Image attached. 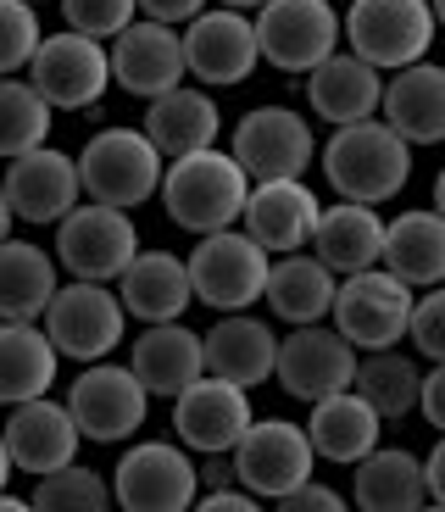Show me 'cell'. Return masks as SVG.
I'll list each match as a JSON object with an SVG mask.
<instances>
[{"instance_id": "obj_35", "label": "cell", "mask_w": 445, "mask_h": 512, "mask_svg": "<svg viewBox=\"0 0 445 512\" xmlns=\"http://www.w3.org/2000/svg\"><path fill=\"white\" fill-rule=\"evenodd\" d=\"M368 396V407L379 412L384 423H401L407 412H418V396H423V373L407 351H368L356 362V384Z\"/></svg>"}, {"instance_id": "obj_8", "label": "cell", "mask_w": 445, "mask_h": 512, "mask_svg": "<svg viewBox=\"0 0 445 512\" xmlns=\"http://www.w3.org/2000/svg\"><path fill=\"white\" fill-rule=\"evenodd\" d=\"M412 307H418V295H412L407 279H395L390 268H368V273L340 279L334 329H340L362 357H368V351H395L412 329Z\"/></svg>"}, {"instance_id": "obj_6", "label": "cell", "mask_w": 445, "mask_h": 512, "mask_svg": "<svg viewBox=\"0 0 445 512\" xmlns=\"http://www.w3.org/2000/svg\"><path fill=\"white\" fill-rule=\"evenodd\" d=\"M345 39V12H334V0H267L256 12V45L262 62L279 73H318L329 56H340Z\"/></svg>"}, {"instance_id": "obj_12", "label": "cell", "mask_w": 445, "mask_h": 512, "mask_svg": "<svg viewBox=\"0 0 445 512\" xmlns=\"http://www.w3.org/2000/svg\"><path fill=\"white\" fill-rule=\"evenodd\" d=\"M229 151L240 156L251 184L306 179V167L318 156V134H312V117L295 112V106H251V112L234 123Z\"/></svg>"}, {"instance_id": "obj_10", "label": "cell", "mask_w": 445, "mask_h": 512, "mask_svg": "<svg viewBox=\"0 0 445 512\" xmlns=\"http://www.w3.org/2000/svg\"><path fill=\"white\" fill-rule=\"evenodd\" d=\"M28 84H34L56 112H89L101 106L106 90H112V45L89 34H45L39 39L34 62H28Z\"/></svg>"}, {"instance_id": "obj_19", "label": "cell", "mask_w": 445, "mask_h": 512, "mask_svg": "<svg viewBox=\"0 0 445 512\" xmlns=\"http://www.w3.org/2000/svg\"><path fill=\"white\" fill-rule=\"evenodd\" d=\"M0 435H6V451H12L17 474H28V479L73 468L78 446H84V429H78L73 407H67V401H51V396L12 407V418H6Z\"/></svg>"}, {"instance_id": "obj_44", "label": "cell", "mask_w": 445, "mask_h": 512, "mask_svg": "<svg viewBox=\"0 0 445 512\" xmlns=\"http://www.w3.org/2000/svg\"><path fill=\"white\" fill-rule=\"evenodd\" d=\"M418 412L429 418V429H440V435H445V362H434V368L423 373V396H418Z\"/></svg>"}, {"instance_id": "obj_15", "label": "cell", "mask_w": 445, "mask_h": 512, "mask_svg": "<svg viewBox=\"0 0 445 512\" xmlns=\"http://www.w3.org/2000/svg\"><path fill=\"white\" fill-rule=\"evenodd\" d=\"M251 423H256L251 390L217 379V373L195 379L190 390L173 401V435H178V446H190L195 457H234L240 440L251 435Z\"/></svg>"}, {"instance_id": "obj_13", "label": "cell", "mask_w": 445, "mask_h": 512, "mask_svg": "<svg viewBox=\"0 0 445 512\" xmlns=\"http://www.w3.org/2000/svg\"><path fill=\"white\" fill-rule=\"evenodd\" d=\"M312 462H318V451H312L306 423L256 418L251 435L234 451V485L251 490L256 501H284L290 490L312 485Z\"/></svg>"}, {"instance_id": "obj_39", "label": "cell", "mask_w": 445, "mask_h": 512, "mask_svg": "<svg viewBox=\"0 0 445 512\" xmlns=\"http://www.w3.org/2000/svg\"><path fill=\"white\" fill-rule=\"evenodd\" d=\"M62 23L73 34H89V39H117L123 28L140 23V0H62Z\"/></svg>"}, {"instance_id": "obj_30", "label": "cell", "mask_w": 445, "mask_h": 512, "mask_svg": "<svg viewBox=\"0 0 445 512\" xmlns=\"http://www.w3.org/2000/svg\"><path fill=\"white\" fill-rule=\"evenodd\" d=\"M334 295H340V273L323 268L312 251H290L273 262L267 273V312L290 329H306V323H323L334 318Z\"/></svg>"}, {"instance_id": "obj_36", "label": "cell", "mask_w": 445, "mask_h": 512, "mask_svg": "<svg viewBox=\"0 0 445 512\" xmlns=\"http://www.w3.org/2000/svg\"><path fill=\"white\" fill-rule=\"evenodd\" d=\"M51 117L56 106L28 84V78H0V162H17V156L51 145Z\"/></svg>"}, {"instance_id": "obj_24", "label": "cell", "mask_w": 445, "mask_h": 512, "mask_svg": "<svg viewBox=\"0 0 445 512\" xmlns=\"http://www.w3.org/2000/svg\"><path fill=\"white\" fill-rule=\"evenodd\" d=\"M306 435H312V451H318V462H334V468H356V462H368L373 451L384 446V418L368 407V396H362V390H340V396L312 401Z\"/></svg>"}, {"instance_id": "obj_37", "label": "cell", "mask_w": 445, "mask_h": 512, "mask_svg": "<svg viewBox=\"0 0 445 512\" xmlns=\"http://www.w3.org/2000/svg\"><path fill=\"white\" fill-rule=\"evenodd\" d=\"M34 501L39 512H112V479L95 474V468H62V474H45L34 479Z\"/></svg>"}, {"instance_id": "obj_33", "label": "cell", "mask_w": 445, "mask_h": 512, "mask_svg": "<svg viewBox=\"0 0 445 512\" xmlns=\"http://www.w3.org/2000/svg\"><path fill=\"white\" fill-rule=\"evenodd\" d=\"M351 501L356 512H418L429 501L423 457H412L407 446H379L368 462H356Z\"/></svg>"}, {"instance_id": "obj_49", "label": "cell", "mask_w": 445, "mask_h": 512, "mask_svg": "<svg viewBox=\"0 0 445 512\" xmlns=\"http://www.w3.org/2000/svg\"><path fill=\"white\" fill-rule=\"evenodd\" d=\"M212 6H229V12H262V6H267V0H212Z\"/></svg>"}, {"instance_id": "obj_41", "label": "cell", "mask_w": 445, "mask_h": 512, "mask_svg": "<svg viewBox=\"0 0 445 512\" xmlns=\"http://www.w3.org/2000/svg\"><path fill=\"white\" fill-rule=\"evenodd\" d=\"M273 512H351V501L340 496L334 485H301V490H290L284 501H273Z\"/></svg>"}, {"instance_id": "obj_1", "label": "cell", "mask_w": 445, "mask_h": 512, "mask_svg": "<svg viewBox=\"0 0 445 512\" xmlns=\"http://www.w3.org/2000/svg\"><path fill=\"white\" fill-rule=\"evenodd\" d=\"M245 201H251V173H245L240 156L223 151V145L167 162L162 212L178 229H190L195 240H201V234L234 229V223L245 218Z\"/></svg>"}, {"instance_id": "obj_20", "label": "cell", "mask_w": 445, "mask_h": 512, "mask_svg": "<svg viewBox=\"0 0 445 512\" xmlns=\"http://www.w3.org/2000/svg\"><path fill=\"white\" fill-rule=\"evenodd\" d=\"M190 78V62H184V34L167 23H151L140 17L134 28L112 39V84L140 101H156V95L178 90Z\"/></svg>"}, {"instance_id": "obj_4", "label": "cell", "mask_w": 445, "mask_h": 512, "mask_svg": "<svg viewBox=\"0 0 445 512\" xmlns=\"http://www.w3.org/2000/svg\"><path fill=\"white\" fill-rule=\"evenodd\" d=\"M440 34L429 0H351L345 6V51L373 62L379 73L429 62V45Z\"/></svg>"}, {"instance_id": "obj_51", "label": "cell", "mask_w": 445, "mask_h": 512, "mask_svg": "<svg viewBox=\"0 0 445 512\" xmlns=\"http://www.w3.org/2000/svg\"><path fill=\"white\" fill-rule=\"evenodd\" d=\"M429 6H434V23L445 28V0H429Z\"/></svg>"}, {"instance_id": "obj_38", "label": "cell", "mask_w": 445, "mask_h": 512, "mask_svg": "<svg viewBox=\"0 0 445 512\" xmlns=\"http://www.w3.org/2000/svg\"><path fill=\"white\" fill-rule=\"evenodd\" d=\"M39 39H45V28H39V6H28V0H0V78L28 73Z\"/></svg>"}, {"instance_id": "obj_25", "label": "cell", "mask_w": 445, "mask_h": 512, "mask_svg": "<svg viewBox=\"0 0 445 512\" xmlns=\"http://www.w3.org/2000/svg\"><path fill=\"white\" fill-rule=\"evenodd\" d=\"M128 318L140 323H184V312L195 307V279H190V256L173 251H140L134 268L117 279Z\"/></svg>"}, {"instance_id": "obj_9", "label": "cell", "mask_w": 445, "mask_h": 512, "mask_svg": "<svg viewBox=\"0 0 445 512\" xmlns=\"http://www.w3.org/2000/svg\"><path fill=\"white\" fill-rule=\"evenodd\" d=\"M140 256V229L128 212L101 201H84L78 212H67L56 223V262H62L73 279L89 284H117Z\"/></svg>"}, {"instance_id": "obj_18", "label": "cell", "mask_w": 445, "mask_h": 512, "mask_svg": "<svg viewBox=\"0 0 445 512\" xmlns=\"http://www.w3.org/2000/svg\"><path fill=\"white\" fill-rule=\"evenodd\" d=\"M0 184H6V201H12V212H17L23 223H34V229H45V223H62L67 212H78V206H84L78 156L56 151V145H39V151L6 162Z\"/></svg>"}, {"instance_id": "obj_31", "label": "cell", "mask_w": 445, "mask_h": 512, "mask_svg": "<svg viewBox=\"0 0 445 512\" xmlns=\"http://www.w3.org/2000/svg\"><path fill=\"white\" fill-rule=\"evenodd\" d=\"M56 251L45 256V245L34 240H6L0 245V323H45L56 290Z\"/></svg>"}, {"instance_id": "obj_50", "label": "cell", "mask_w": 445, "mask_h": 512, "mask_svg": "<svg viewBox=\"0 0 445 512\" xmlns=\"http://www.w3.org/2000/svg\"><path fill=\"white\" fill-rule=\"evenodd\" d=\"M434 212H440V218H445V167H440V173H434Z\"/></svg>"}, {"instance_id": "obj_53", "label": "cell", "mask_w": 445, "mask_h": 512, "mask_svg": "<svg viewBox=\"0 0 445 512\" xmlns=\"http://www.w3.org/2000/svg\"><path fill=\"white\" fill-rule=\"evenodd\" d=\"M28 6H45V0H28Z\"/></svg>"}, {"instance_id": "obj_23", "label": "cell", "mask_w": 445, "mask_h": 512, "mask_svg": "<svg viewBox=\"0 0 445 512\" xmlns=\"http://www.w3.org/2000/svg\"><path fill=\"white\" fill-rule=\"evenodd\" d=\"M128 368L140 373L151 396L178 401L195 379H206V334H195L190 323H145L128 351Z\"/></svg>"}, {"instance_id": "obj_7", "label": "cell", "mask_w": 445, "mask_h": 512, "mask_svg": "<svg viewBox=\"0 0 445 512\" xmlns=\"http://www.w3.org/2000/svg\"><path fill=\"white\" fill-rule=\"evenodd\" d=\"M267 245H256L245 229H223V234H201L190 251V279H195V301L223 312H245L267 295Z\"/></svg>"}, {"instance_id": "obj_32", "label": "cell", "mask_w": 445, "mask_h": 512, "mask_svg": "<svg viewBox=\"0 0 445 512\" xmlns=\"http://www.w3.org/2000/svg\"><path fill=\"white\" fill-rule=\"evenodd\" d=\"M62 351L45 334V323H0V407L51 396Z\"/></svg>"}, {"instance_id": "obj_3", "label": "cell", "mask_w": 445, "mask_h": 512, "mask_svg": "<svg viewBox=\"0 0 445 512\" xmlns=\"http://www.w3.org/2000/svg\"><path fill=\"white\" fill-rule=\"evenodd\" d=\"M78 179H84V201L134 212L140 201L162 195L167 156L151 145L145 128L112 123V128H101V134L84 140V151H78Z\"/></svg>"}, {"instance_id": "obj_47", "label": "cell", "mask_w": 445, "mask_h": 512, "mask_svg": "<svg viewBox=\"0 0 445 512\" xmlns=\"http://www.w3.org/2000/svg\"><path fill=\"white\" fill-rule=\"evenodd\" d=\"M12 474H17V462H12V451H6V435H0V490L12 485Z\"/></svg>"}, {"instance_id": "obj_42", "label": "cell", "mask_w": 445, "mask_h": 512, "mask_svg": "<svg viewBox=\"0 0 445 512\" xmlns=\"http://www.w3.org/2000/svg\"><path fill=\"white\" fill-rule=\"evenodd\" d=\"M206 6H212V0H140V17L167 23V28H190Z\"/></svg>"}, {"instance_id": "obj_46", "label": "cell", "mask_w": 445, "mask_h": 512, "mask_svg": "<svg viewBox=\"0 0 445 512\" xmlns=\"http://www.w3.org/2000/svg\"><path fill=\"white\" fill-rule=\"evenodd\" d=\"M12 223H17V212H12V201H6V184H0V245L12 240Z\"/></svg>"}, {"instance_id": "obj_2", "label": "cell", "mask_w": 445, "mask_h": 512, "mask_svg": "<svg viewBox=\"0 0 445 512\" xmlns=\"http://www.w3.org/2000/svg\"><path fill=\"white\" fill-rule=\"evenodd\" d=\"M318 156H323V179H329V190L340 201L384 206L407 190V179H412V145L390 123L334 128Z\"/></svg>"}, {"instance_id": "obj_27", "label": "cell", "mask_w": 445, "mask_h": 512, "mask_svg": "<svg viewBox=\"0 0 445 512\" xmlns=\"http://www.w3.org/2000/svg\"><path fill=\"white\" fill-rule=\"evenodd\" d=\"M140 128L151 134V145L167 156V162H178V156L212 151V145L223 140V112H217V101L206 90L178 84V90L145 101V123Z\"/></svg>"}, {"instance_id": "obj_43", "label": "cell", "mask_w": 445, "mask_h": 512, "mask_svg": "<svg viewBox=\"0 0 445 512\" xmlns=\"http://www.w3.org/2000/svg\"><path fill=\"white\" fill-rule=\"evenodd\" d=\"M190 512H267V501H256L240 485H223V490H201V501Z\"/></svg>"}, {"instance_id": "obj_45", "label": "cell", "mask_w": 445, "mask_h": 512, "mask_svg": "<svg viewBox=\"0 0 445 512\" xmlns=\"http://www.w3.org/2000/svg\"><path fill=\"white\" fill-rule=\"evenodd\" d=\"M423 474H429V501H440V507H445V435L434 440V451L423 457Z\"/></svg>"}, {"instance_id": "obj_48", "label": "cell", "mask_w": 445, "mask_h": 512, "mask_svg": "<svg viewBox=\"0 0 445 512\" xmlns=\"http://www.w3.org/2000/svg\"><path fill=\"white\" fill-rule=\"evenodd\" d=\"M0 512H39V507L23 501V496H12V490H0Z\"/></svg>"}, {"instance_id": "obj_16", "label": "cell", "mask_w": 445, "mask_h": 512, "mask_svg": "<svg viewBox=\"0 0 445 512\" xmlns=\"http://www.w3.org/2000/svg\"><path fill=\"white\" fill-rule=\"evenodd\" d=\"M184 62H190V78H201L206 90H234V84H245L262 67L256 17L229 12V6H206L184 28Z\"/></svg>"}, {"instance_id": "obj_26", "label": "cell", "mask_w": 445, "mask_h": 512, "mask_svg": "<svg viewBox=\"0 0 445 512\" xmlns=\"http://www.w3.org/2000/svg\"><path fill=\"white\" fill-rule=\"evenodd\" d=\"M206 373L256 390V384H267L279 373V334L262 318H251V312H223L206 329Z\"/></svg>"}, {"instance_id": "obj_5", "label": "cell", "mask_w": 445, "mask_h": 512, "mask_svg": "<svg viewBox=\"0 0 445 512\" xmlns=\"http://www.w3.org/2000/svg\"><path fill=\"white\" fill-rule=\"evenodd\" d=\"M201 490L195 451L178 440H134L112 468V496L123 512H190Z\"/></svg>"}, {"instance_id": "obj_29", "label": "cell", "mask_w": 445, "mask_h": 512, "mask_svg": "<svg viewBox=\"0 0 445 512\" xmlns=\"http://www.w3.org/2000/svg\"><path fill=\"white\" fill-rule=\"evenodd\" d=\"M379 117L401 134L407 145H445V67L418 62L384 78V106Z\"/></svg>"}, {"instance_id": "obj_17", "label": "cell", "mask_w": 445, "mask_h": 512, "mask_svg": "<svg viewBox=\"0 0 445 512\" xmlns=\"http://www.w3.org/2000/svg\"><path fill=\"white\" fill-rule=\"evenodd\" d=\"M356 362H362V351H356L340 329L306 323V329H290L279 340V373H273V379L284 384V396H295V401L312 407V401H323V396L351 390Z\"/></svg>"}, {"instance_id": "obj_40", "label": "cell", "mask_w": 445, "mask_h": 512, "mask_svg": "<svg viewBox=\"0 0 445 512\" xmlns=\"http://www.w3.org/2000/svg\"><path fill=\"white\" fill-rule=\"evenodd\" d=\"M407 340H412V346H418L429 362H445V284H434V290L418 295Z\"/></svg>"}, {"instance_id": "obj_28", "label": "cell", "mask_w": 445, "mask_h": 512, "mask_svg": "<svg viewBox=\"0 0 445 512\" xmlns=\"http://www.w3.org/2000/svg\"><path fill=\"white\" fill-rule=\"evenodd\" d=\"M384 229H390V218H379L373 206L334 201V206H323V218H318L312 256H318L323 268H334L340 279L368 273V268H384Z\"/></svg>"}, {"instance_id": "obj_14", "label": "cell", "mask_w": 445, "mask_h": 512, "mask_svg": "<svg viewBox=\"0 0 445 512\" xmlns=\"http://www.w3.org/2000/svg\"><path fill=\"white\" fill-rule=\"evenodd\" d=\"M67 407H73L84 440H101V446H117V440H134L151 418V390L140 384V373L128 362H89L84 373L67 390Z\"/></svg>"}, {"instance_id": "obj_11", "label": "cell", "mask_w": 445, "mask_h": 512, "mask_svg": "<svg viewBox=\"0 0 445 512\" xmlns=\"http://www.w3.org/2000/svg\"><path fill=\"white\" fill-rule=\"evenodd\" d=\"M45 334L56 340V351L73 362H112V351L128 334V307L112 284H89L73 279L56 290L51 312H45Z\"/></svg>"}, {"instance_id": "obj_21", "label": "cell", "mask_w": 445, "mask_h": 512, "mask_svg": "<svg viewBox=\"0 0 445 512\" xmlns=\"http://www.w3.org/2000/svg\"><path fill=\"white\" fill-rule=\"evenodd\" d=\"M318 218H323V201L312 195L306 179H267V184H251V201H245L240 223L256 245H267L273 256H290L312 245Z\"/></svg>"}, {"instance_id": "obj_52", "label": "cell", "mask_w": 445, "mask_h": 512, "mask_svg": "<svg viewBox=\"0 0 445 512\" xmlns=\"http://www.w3.org/2000/svg\"><path fill=\"white\" fill-rule=\"evenodd\" d=\"M418 512H445V507H440V501H423V507H418Z\"/></svg>"}, {"instance_id": "obj_34", "label": "cell", "mask_w": 445, "mask_h": 512, "mask_svg": "<svg viewBox=\"0 0 445 512\" xmlns=\"http://www.w3.org/2000/svg\"><path fill=\"white\" fill-rule=\"evenodd\" d=\"M384 268L395 279H407L412 290H434L445 284V218L440 212H401L384 229Z\"/></svg>"}, {"instance_id": "obj_22", "label": "cell", "mask_w": 445, "mask_h": 512, "mask_svg": "<svg viewBox=\"0 0 445 512\" xmlns=\"http://www.w3.org/2000/svg\"><path fill=\"white\" fill-rule=\"evenodd\" d=\"M379 106H384V73L351 51L329 56L318 73H306V112L318 123H334V128L373 123Z\"/></svg>"}]
</instances>
